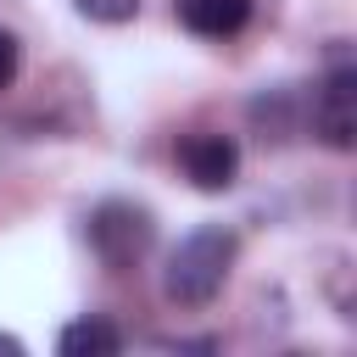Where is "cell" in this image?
Returning a JSON list of instances; mask_svg holds the SVG:
<instances>
[{
    "instance_id": "1",
    "label": "cell",
    "mask_w": 357,
    "mask_h": 357,
    "mask_svg": "<svg viewBox=\"0 0 357 357\" xmlns=\"http://www.w3.org/2000/svg\"><path fill=\"white\" fill-rule=\"evenodd\" d=\"M234 251H240L234 229H223V223L190 229V234L167 251V262H162V296H167L173 307H206V301L229 284Z\"/></svg>"
},
{
    "instance_id": "8",
    "label": "cell",
    "mask_w": 357,
    "mask_h": 357,
    "mask_svg": "<svg viewBox=\"0 0 357 357\" xmlns=\"http://www.w3.org/2000/svg\"><path fill=\"white\" fill-rule=\"evenodd\" d=\"M17 67H22V45H17V33H11V28H0V89H11Z\"/></svg>"
},
{
    "instance_id": "2",
    "label": "cell",
    "mask_w": 357,
    "mask_h": 357,
    "mask_svg": "<svg viewBox=\"0 0 357 357\" xmlns=\"http://www.w3.org/2000/svg\"><path fill=\"white\" fill-rule=\"evenodd\" d=\"M89 251L100 257V268H112V273H128V268H139L145 262V251L156 245V223H151V212L145 206H134V201H100L95 212H89Z\"/></svg>"
},
{
    "instance_id": "6",
    "label": "cell",
    "mask_w": 357,
    "mask_h": 357,
    "mask_svg": "<svg viewBox=\"0 0 357 357\" xmlns=\"http://www.w3.org/2000/svg\"><path fill=\"white\" fill-rule=\"evenodd\" d=\"M123 346V335H117V324H106V318H78V324H67L61 335H56V351L61 357H112Z\"/></svg>"
},
{
    "instance_id": "4",
    "label": "cell",
    "mask_w": 357,
    "mask_h": 357,
    "mask_svg": "<svg viewBox=\"0 0 357 357\" xmlns=\"http://www.w3.org/2000/svg\"><path fill=\"white\" fill-rule=\"evenodd\" d=\"M178 173L195 184V190H229L234 178H240V145H234V134H218V128H195V134H184L178 139Z\"/></svg>"
},
{
    "instance_id": "5",
    "label": "cell",
    "mask_w": 357,
    "mask_h": 357,
    "mask_svg": "<svg viewBox=\"0 0 357 357\" xmlns=\"http://www.w3.org/2000/svg\"><path fill=\"white\" fill-rule=\"evenodd\" d=\"M251 6H257V0H173L178 22H184L190 33H201V39H229V33H240V28L251 22Z\"/></svg>"
},
{
    "instance_id": "9",
    "label": "cell",
    "mask_w": 357,
    "mask_h": 357,
    "mask_svg": "<svg viewBox=\"0 0 357 357\" xmlns=\"http://www.w3.org/2000/svg\"><path fill=\"white\" fill-rule=\"evenodd\" d=\"M0 351H6V357H22V340H17V335H0Z\"/></svg>"
},
{
    "instance_id": "7",
    "label": "cell",
    "mask_w": 357,
    "mask_h": 357,
    "mask_svg": "<svg viewBox=\"0 0 357 357\" xmlns=\"http://www.w3.org/2000/svg\"><path fill=\"white\" fill-rule=\"evenodd\" d=\"M89 22H106V28H117V22H128L134 11H139V0H73Z\"/></svg>"
},
{
    "instance_id": "3",
    "label": "cell",
    "mask_w": 357,
    "mask_h": 357,
    "mask_svg": "<svg viewBox=\"0 0 357 357\" xmlns=\"http://www.w3.org/2000/svg\"><path fill=\"white\" fill-rule=\"evenodd\" d=\"M312 128L329 151H351L357 145V67L335 61L312 95Z\"/></svg>"
}]
</instances>
